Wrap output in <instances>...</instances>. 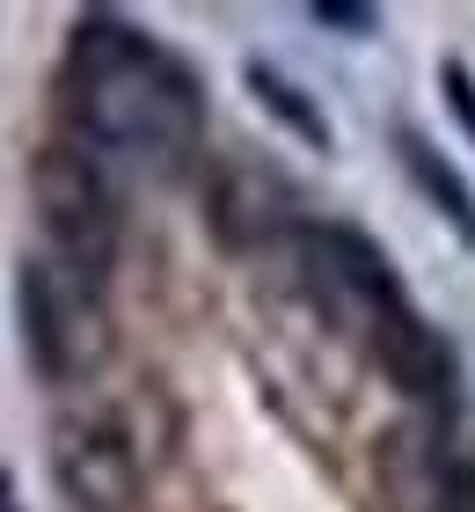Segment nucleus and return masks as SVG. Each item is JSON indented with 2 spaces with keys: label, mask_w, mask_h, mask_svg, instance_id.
Here are the masks:
<instances>
[{
  "label": "nucleus",
  "mask_w": 475,
  "mask_h": 512,
  "mask_svg": "<svg viewBox=\"0 0 475 512\" xmlns=\"http://www.w3.org/2000/svg\"><path fill=\"white\" fill-rule=\"evenodd\" d=\"M66 110L88 132V147L154 161V169H176L205 139L198 74L110 8H88L66 37Z\"/></svg>",
  "instance_id": "obj_1"
},
{
  "label": "nucleus",
  "mask_w": 475,
  "mask_h": 512,
  "mask_svg": "<svg viewBox=\"0 0 475 512\" xmlns=\"http://www.w3.org/2000/svg\"><path fill=\"white\" fill-rule=\"evenodd\" d=\"M30 198H37V220H44V235H52L59 264L74 278H88V286H103L110 264H117L125 220H117V191H110V176L95 169V154L66 147V139L37 147L30 154Z\"/></svg>",
  "instance_id": "obj_2"
},
{
  "label": "nucleus",
  "mask_w": 475,
  "mask_h": 512,
  "mask_svg": "<svg viewBox=\"0 0 475 512\" xmlns=\"http://www.w3.org/2000/svg\"><path fill=\"white\" fill-rule=\"evenodd\" d=\"M88 278H74L52 256H22L15 271V308H22V352L52 388H74L88 366H103L110 337H103V308H95Z\"/></svg>",
  "instance_id": "obj_3"
},
{
  "label": "nucleus",
  "mask_w": 475,
  "mask_h": 512,
  "mask_svg": "<svg viewBox=\"0 0 475 512\" xmlns=\"http://www.w3.org/2000/svg\"><path fill=\"white\" fill-rule=\"evenodd\" d=\"M300 256H307L315 286L337 300V308L366 315V330H373L380 315L410 308V293H402L388 249H380L366 227H351V220H307V227H300Z\"/></svg>",
  "instance_id": "obj_4"
},
{
  "label": "nucleus",
  "mask_w": 475,
  "mask_h": 512,
  "mask_svg": "<svg viewBox=\"0 0 475 512\" xmlns=\"http://www.w3.org/2000/svg\"><path fill=\"white\" fill-rule=\"evenodd\" d=\"M205 220H212V242L234 249V256H256L293 235L300 242V205L285 191V176L256 169V161H227L220 176H212V198H205Z\"/></svg>",
  "instance_id": "obj_5"
},
{
  "label": "nucleus",
  "mask_w": 475,
  "mask_h": 512,
  "mask_svg": "<svg viewBox=\"0 0 475 512\" xmlns=\"http://www.w3.org/2000/svg\"><path fill=\"white\" fill-rule=\"evenodd\" d=\"M366 337H373L380 374H388L402 395H410L417 410H432V417H454V410H461V366H454V344H446L417 308L380 315Z\"/></svg>",
  "instance_id": "obj_6"
},
{
  "label": "nucleus",
  "mask_w": 475,
  "mask_h": 512,
  "mask_svg": "<svg viewBox=\"0 0 475 512\" xmlns=\"http://www.w3.org/2000/svg\"><path fill=\"white\" fill-rule=\"evenodd\" d=\"M59 439H66L59 447V476H66V491H74L81 505H95V512L132 505V447L110 425H74Z\"/></svg>",
  "instance_id": "obj_7"
},
{
  "label": "nucleus",
  "mask_w": 475,
  "mask_h": 512,
  "mask_svg": "<svg viewBox=\"0 0 475 512\" xmlns=\"http://www.w3.org/2000/svg\"><path fill=\"white\" fill-rule=\"evenodd\" d=\"M395 154H402V169H410L417 198L432 205V213L454 227V235H461V249H475V191L461 183V169H454V161H446L424 132H410V125L395 132Z\"/></svg>",
  "instance_id": "obj_8"
},
{
  "label": "nucleus",
  "mask_w": 475,
  "mask_h": 512,
  "mask_svg": "<svg viewBox=\"0 0 475 512\" xmlns=\"http://www.w3.org/2000/svg\"><path fill=\"white\" fill-rule=\"evenodd\" d=\"M242 81H249V96H256V103H264L285 132L300 139V147H315V154H329V147H337V125L322 118V103L307 96L300 81H285L271 59H249V66H242Z\"/></svg>",
  "instance_id": "obj_9"
},
{
  "label": "nucleus",
  "mask_w": 475,
  "mask_h": 512,
  "mask_svg": "<svg viewBox=\"0 0 475 512\" xmlns=\"http://www.w3.org/2000/svg\"><path fill=\"white\" fill-rule=\"evenodd\" d=\"M307 22H315V30H337V37H380V8H359V0H315Z\"/></svg>",
  "instance_id": "obj_10"
},
{
  "label": "nucleus",
  "mask_w": 475,
  "mask_h": 512,
  "mask_svg": "<svg viewBox=\"0 0 475 512\" xmlns=\"http://www.w3.org/2000/svg\"><path fill=\"white\" fill-rule=\"evenodd\" d=\"M439 88H446V110H454V125L475 139V74H468V59H439Z\"/></svg>",
  "instance_id": "obj_11"
},
{
  "label": "nucleus",
  "mask_w": 475,
  "mask_h": 512,
  "mask_svg": "<svg viewBox=\"0 0 475 512\" xmlns=\"http://www.w3.org/2000/svg\"><path fill=\"white\" fill-rule=\"evenodd\" d=\"M439 505L446 512H475V461H454V469L439 476Z\"/></svg>",
  "instance_id": "obj_12"
},
{
  "label": "nucleus",
  "mask_w": 475,
  "mask_h": 512,
  "mask_svg": "<svg viewBox=\"0 0 475 512\" xmlns=\"http://www.w3.org/2000/svg\"><path fill=\"white\" fill-rule=\"evenodd\" d=\"M0 512H22V505H15V476H8V469H0Z\"/></svg>",
  "instance_id": "obj_13"
}]
</instances>
